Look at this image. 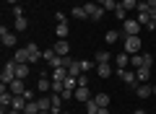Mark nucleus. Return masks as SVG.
Masks as SVG:
<instances>
[{
    "instance_id": "1",
    "label": "nucleus",
    "mask_w": 156,
    "mask_h": 114,
    "mask_svg": "<svg viewBox=\"0 0 156 114\" xmlns=\"http://www.w3.org/2000/svg\"><path fill=\"white\" fill-rule=\"evenodd\" d=\"M117 75L125 81V86H128L130 91H135V88L140 86V81H138V75H135V70H128V67H125V70H117Z\"/></svg>"
},
{
    "instance_id": "2",
    "label": "nucleus",
    "mask_w": 156,
    "mask_h": 114,
    "mask_svg": "<svg viewBox=\"0 0 156 114\" xmlns=\"http://www.w3.org/2000/svg\"><path fill=\"white\" fill-rule=\"evenodd\" d=\"M16 65H18L16 60L5 62V67H3V78H0V83H3V86H11V83L16 81Z\"/></svg>"
},
{
    "instance_id": "3",
    "label": "nucleus",
    "mask_w": 156,
    "mask_h": 114,
    "mask_svg": "<svg viewBox=\"0 0 156 114\" xmlns=\"http://www.w3.org/2000/svg\"><path fill=\"white\" fill-rule=\"evenodd\" d=\"M140 29H143V26L138 23V18H125V21H122V34H125V36H138Z\"/></svg>"
},
{
    "instance_id": "4",
    "label": "nucleus",
    "mask_w": 156,
    "mask_h": 114,
    "mask_svg": "<svg viewBox=\"0 0 156 114\" xmlns=\"http://www.w3.org/2000/svg\"><path fill=\"white\" fill-rule=\"evenodd\" d=\"M130 65L135 67V70H138V67H151L154 65V57H151V54H130Z\"/></svg>"
},
{
    "instance_id": "5",
    "label": "nucleus",
    "mask_w": 156,
    "mask_h": 114,
    "mask_svg": "<svg viewBox=\"0 0 156 114\" xmlns=\"http://www.w3.org/2000/svg\"><path fill=\"white\" fill-rule=\"evenodd\" d=\"M0 42H3V47H16L18 36H16V31H11V29H5V26H0Z\"/></svg>"
},
{
    "instance_id": "6",
    "label": "nucleus",
    "mask_w": 156,
    "mask_h": 114,
    "mask_svg": "<svg viewBox=\"0 0 156 114\" xmlns=\"http://www.w3.org/2000/svg\"><path fill=\"white\" fill-rule=\"evenodd\" d=\"M83 8H86V16H89L91 21H99V18L104 16V8H101L99 3H94V0H91V3H86Z\"/></svg>"
},
{
    "instance_id": "7",
    "label": "nucleus",
    "mask_w": 156,
    "mask_h": 114,
    "mask_svg": "<svg viewBox=\"0 0 156 114\" xmlns=\"http://www.w3.org/2000/svg\"><path fill=\"white\" fill-rule=\"evenodd\" d=\"M140 47H143L140 36H125V52H128V54H138Z\"/></svg>"
},
{
    "instance_id": "8",
    "label": "nucleus",
    "mask_w": 156,
    "mask_h": 114,
    "mask_svg": "<svg viewBox=\"0 0 156 114\" xmlns=\"http://www.w3.org/2000/svg\"><path fill=\"white\" fill-rule=\"evenodd\" d=\"M52 49H55V52L60 54V57H68V54H70V44H68V39H57Z\"/></svg>"
},
{
    "instance_id": "9",
    "label": "nucleus",
    "mask_w": 156,
    "mask_h": 114,
    "mask_svg": "<svg viewBox=\"0 0 156 114\" xmlns=\"http://www.w3.org/2000/svg\"><path fill=\"white\" fill-rule=\"evenodd\" d=\"M128 62H130V54H128V52L115 54V67H117V70H125V67H128Z\"/></svg>"
},
{
    "instance_id": "10",
    "label": "nucleus",
    "mask_w": 156,
    "mask_h": 114,
    "mask_svg": "<svg viewBox=\"0 0 156 114\" xmlns=\"http://www.w3.org/2000/svg\"><path fill=\"white\" fill-rule=\"evenodd\" d=\"M73 98H78V101H83V104H86V101L91 98V96H89V86H78L76 91H73Z\"/></svg>"
},
{
    "instance_id": "11",
    "label": "nucleus",
    "mask_w": 156,
    "mask_h": 114,
    "mask_svg": "<svg viewBox=\"0 0 156 114\" xmlns=\"http://www.w3.org/2000/svg\"><path fill=\"white\" fill-rule=\"evenodd\" d=\"M81 73H83V65H81V60H70V65H68V75L78 78Z\"/></svg>"
},
{
    "instance_id": "12",
    "label": "nucleus",
    "mask_w": 156,
    "mask_h": 114,
    "mask_svg": "<svg viewBox=\"0 0 156 114\" xmlns=\"http://www.w3.org/2000/svg\"><path fill=\"white\" fill-rule=\"evenodd\" d=\"M151 93H154V86H148V83H140V86L135 88V96L138 98H148Z\"/></svg>"
},
{
    "instance_id": "13",
    "label": "nucleus",
    "mask_w": 156,
    "mask_h": 114,
    "mask_svg": "<svg viewBox=\"0 0 156 114\" xmlns=\"http://www.w3.org/2000/svg\"><path fill=\"white\" fill-rule=\"evenodd\" d=\"M8 88H11V93H13V96H23V91H26V86H23V81H21V78H16V81H13Z\"/></svg>"
},
{
    "instance_id": "14",
    "label": "nucleus",
    "mask_w": 156,
    "mask_h": 114,
    "mask_svg": "<svg viewBox=\"0 0 156 114\" xmlns=\"http://www.w3.org/2000/svg\"><path fill=\"white\" fill-rule=\"evenodd\" d=\"M26 49H29V57H31V62L42 60V49H39V47H37L34 42H29V44H26Z\"/></svg>"
},
{
    "instance_id": "15",
    "label": "nucleus",
    "mask_w": 156,
    "mask_h": 114,
    "mask_svg": "<svg viewBox=\"0 0 156 114\" xmlns=\"http://www.w3.org/2000/svg\"><path fill=\"white\" fill-rule=\"evenodd\" d=\"M37 88H39V91H44V93L52 91V78H47V73H44V75L37 81Z\"/></svg>"
},
{
    "instance_id": "16",
    "label": "nucleus",
    "mask_w": 156,
    "mask_h": 114,
    "mask_svg": "<svg viewBox=\"0 0 156 114\" xmlns=\"http://www.w3.org/2000/svg\"><path fill=\"white\" fill-rule=\"evenodd\" d=\"M109 57H112V54L107 52V49H101V52L94 54V62H96V65H107V62H109Z\"/></svg>"
},
{
    "instance_id": "17",
    "label": "nucleus",
    "mask_w": 156,
    "mask_h": 114,
    "mask_svg": "<svg viewBox=\"0 0 156 114\" xmlns=\"http://www.w3.org/2000/svg\"><path fill=\"white\" fill-rule=\"evenodd\" d=\"M13 60L16 62H31V57H29V49H16V54H13Z\"/></svg>"
},
{
    "instance_id": "18",
    "label": "nucleus",
    "mask_w": 156,
    "mask_h": 114,
    "mask_svg": "<svg viewBox=\"0 0 156 114\" xmlns=\"http://www.w3.org/2000/svg\"><path fill=\"white\" fill-rule=\"evenodd\" d=\"M13 29H16V31H26V29H29V18L26 16H18L16 23H13Z\"/></svg>"
},
{
    "instance_id": "19",
    "label": "nucleus",
    "mask_w": 156,
    "mask_h": 114,
    "mask_svg": "<svg viewBox=\"0 0 156 114\" xmlns=\"http://www.w3.org/2000/svg\"><path fill=\"white\" fill-rule=\"evenodd\" d=\"M26 75H29V62H18V65H16V78L23 81Z\"/></svg>"
},
{
    "instance_id": "20",
    "label": "nucleus",
    "mask_w": 156,
    "mask_h": 114,
    "mask_svg": "<svg viewBox=\"0 0 156 114\" xmlns=\"http://www.w3.org/2000/svg\"><path fill=\"white\" fill-rule=\"evenodd\" d=\"M65 78H68L65 67H55V70H52V81H65Z\"/></svg>"
},
{
    "instance_id": "21",
    "label": "nucleus",
    "mask_w": 156,
    "mask_h": 114,
    "mask_svg": "<svg viewBox=\"0 0 156 114\" xmlns=\"http://www.w3.org/2000/svg\"><path fill=\"white\" fill-rule=\"evenodd\" d=\"M135 75H138L140 83H146V81H148V75H151V67H138V70H135Z\"/></svg>"
},
{
    "instance_id": "22",
    "label": "nucleus",
    "mask_w": 156,
    "mask_h": 114,
    "mask_svg": "<svg viewBox=\"0 0 156 114\" xmlns=\"http://www.w3.org/2000/svg\"><path fill=\"white\" fill-rule=\"evenodd\" d=\"M96 73H99V78H109V75H112L109 62H107V65H96Z\"/></svg>"
},
{
    "instance_id": "23",
    "label": "nucleus",
    "mask_w": 156,
    "mask_h": 114,
    "mask_svg": "<svg viewBox=\"0 0 156 114\" xmlns=\"http://www.w3.org/2000/svg\"><path fill=\"white\" fill-rule=\"evenodd\" d=\"M120 5L130 13V11H138V0H120Z\"/></svg>"
},
{
    "instance_id": "24",
    "label": "nucleus",
    "mask_w": 156,
    "mask_h": 114,
    "mask_svg": "<svg viewBox=\"0 0 156 114\" xmlns=\"http://www.w3.org/2000/svg\"><path fill=\"white\" fill-rule=\"evenodd\" d=\"M11 109H18V112H23V109H26V98H23V96H16V98H13V106Z\"/></svg>"
},
{
    "instance_id": "25",
    "label": "nucleus",
    "mask_w": 156,
    "mask_h": 114,
    "mask_svg": "<svg viewBox=\"0 0 156 114\" xmlns=\"http://www.w3.org/2000/svg\"><path fill=\"white\" fill-rule=\"evenodd\" d=\"M70 16H73V18H89V16H86V8H83V5H76V8L70 11Z\"/></svg>"
},
{
    "instance_id": "26",
    "label": "nucleus",
    "mask_w": 156,
    "mask_h": 114,
    "mask_svg": "<svg viewBox=\"0 0 156 114\" xmlns=\"http://www.w3.org/2000/svg\"><path fill=\"white\" fill-rule=\"evenodd\" d=\"M23 114H39V104H37V101H26V109H23Z\"/></svg>"
},
{
    "instance_id": "27",
    "label": "nucleus",
    "mask_w": 156,
    "mask_h": 114,
    "mask_svg": "<svg viewBox=\"0 0 156 114\" xmlns=\"http://www.w3.org/2000/svg\"><path fill=\"white\" fill-rule=\"evenodd\" d=\"M94 101L99 104V106H109V96H107V93H96Z\"/></svg>"
},
{
    "instance_id": "28",
    "label": "nucleus",
    "mask_w": 156,
    "mask_h": 114,
    "mask_svg": "<svg viewBox=\"0 0 156 114\" xmlns=\"http://www.w3.org/2000/svg\"><path fill=\"white\" fill-rule=\"evenodd\" d=\"M99 112V104L94 101V98H89V101H86V114H96Z\"/></svg>"
},
{
    "instance_id": "29",
    "label": "nucleus",
    "mask_w": 156,
    "mask_h": 114,
    "mask_svg": "<svg viewBox=\"0 0 156 114\" xmlns=\"http://www.w3.org/2000/svg\"><path fill=\"white\" fill-rule=\"evenodd\" d=\"M112 13H115V18H120V21H125V18H130V16H128V11H125L122 5H117V8H115Z\"/></svg>"
},
{
    "instance_id": "30",
    "label": "nucleus",
    "mask_w": 156,
    "mask_h": 114,
    "mask_svg": "<svg viewBox=\"0 0 156 114\" xmlns=\"http://www.w3.org/2000/svg\"><path fill=\"white\" fill-rule=\"evenodd\" d=\"M55 34H57L60 39H65V36H68V23H57V26H55Z\"/></svg>"
},
{
    "instance_id": "31",
    "label": "nucleus",
    "mask_w": 156,
    "mask_h": 114,
    "mask_svg": "<svg viewBox=\"0 0 156 114\" xmlns=\"http://www.w3.org/2000/svg\"><path fill=\"white\" fill-rule=\"evenodd\" d=\"M65 88H68V91H76V88H78V78L68 75V78H65Z\"/></svg>"
},
{
    "instance_id": "32",
    "label": "nucleus",
    "mask_w": 156,
    "mask_h": 114,
    "mask_svg": "<svg viewBox=\"0 0 156 114\" xmlns=\"http://www.w3.org/2000/svg\"><path fill=\"white\" fill-rule=\"evenodd\" d=\"M117 39H120V34H117V31H107V34H104V42H107V44H115Z\"/></svg>"
},
{
    "instance_id": "33",
    "label": "nucleus",
    "mask_w": 156,
    "mask_h": 114,
    "mask_svg": "<svg viewBox=\"0 0 156 114\" xmlns=\"http://www.w3.org/2000/svg\"><path fill=\"white\" fill-rule=\"evenodd\" d=\"M81 65H83V73H89V70H91V67H94V65H96V62H91V60H81Z\"/></svg>"
},
{
    "instance_id": "34",
    "label": "nucleus",
    "mask_w": 156,
    "mask_h": 114,
    "mask_svg": "<svg viewBox=\"0 0 156 114\" xmlns=\"http://www.w3.org/2000/svg\"><path fill=\"white\" fill-rule=\"evenodd\" d=\"M78 86H89V75H86V73L78 75Z\"/></svg>"
},
{
    "instance_id": "35",
    "label": "nucleus",
    "mask_w": 156,
    "mask_h": 114,
    "mask_svg": "<svg viewBox=\"0 0 156 114\" xmlns=\"http://www.w3.org/2000/svg\"><path fill=\"white\" fill-rule=\"evenodd\" d=\"M55 21L57 23H68V16H65V13H55Z\"/></svg>"
},
{
    "instance_id": "36",
    "label": "nucleus",
    "mask_w": 156,
    "mask_h": 114,
    "mask_svg": "<svg viewBox=\"0 0 156 114\" xmlns=\"http://www.w3.org/2000/svg\"><path fill=\"white\" fill-rule=\"evenodd\" d=\"M23 98H26V101H34V91H29V88H26V91H23Z\"/></svg>"
},
{
    "instance_id": "37",
    "label": "nucleus",
    "mask_w": 156,
    "mask_h": 114,
    "mask_svg": "<svg viewBox=\"0 0 156 114\" xmlns=\"http://www.w3.org/2000/svg\"><path fill=\"white\" fill-rule=\"evenodd\" d=\"M13 16H16V18H18V16H23V11H21V5H13Z\"/></svg>"
},
{
    "instance_id": "38",
    "label": "nucleus",
    "mask_w": 156,
    "mask_h": 114,
    "mask_svg": "<svg viewBox=\"0 0 156 114\" xmlns=\"http://www.w3.org/2000/svg\"><path fill=\"white\" fill-rule=\"evenodd\" d=\"M148 13H151V21H154V23H156V8H151V11H148Z\"/></svg>"
},
{
    "instance_id": "39",
    "label": "nucleus",
    "mask_w": 156,
    "mask_h": 114,
    "mask_svg": "<svg viewBox=\"0 0 156 114\" xmlns=\"http://www.w3.org/2000/svg\"><path fill=\"white\" fill-rule=\"evenodd\" d=\"M96 114H109V109H107V106H99V112H96Z\"/></svg>"
},
{
    "instance_id": "40",
    "label": "nucleus",
    "mask_w": 156,
    "mask_h": 114,
    "mask_svg": "<svg viewBox=\"0 0 156 114\" xmlns=\"http://www.w3.org/2000/svg\"><path fill=\"white\" fill-rule=\"evenodd\" d=\"M148 3V8H156V0H146Z\"/></svg>"
},
{
    "instance_id": "41",
    "label": "nucleus",
    "mask_w": 156,
    "mask_h": 114,
    "mask_svg": "<svg viewBox=\"0 0 156 114\" xmlns=\"http://www.w3.org/2000/svg\"><path fill=\"white\" fill-rule=\"evenodd\" d=\"M5 3L8 5H18V0H5Z\"/></svg>"
},
{
    "instance_id": "42",
    "label": "nucleus",
    "mask_w": 156,
    "mask_h": 114,
    "mask_svg": "<svg viewBox=\"0 0 156 114\" xmlns=\"http://www.w3.org/2000/svg\"><path fill=\"white\" fill-rule=\"evenodd\" d=\"M94 3H99V5H101V8H104V3H107V0H94Z\"/></svg>"
},
{
    "instance_id": "43",
    "label": "nucleus",
    "mask_w": 156,
    "mask_h": 114,
    "mask_svg": "<svg viewBox=\"0 0 156 114\" xmlns=\"http://www.w3.org/2000/svg\"><path fill=\"white\" fill-rule=\"evenodd\" d=\"M133 114H146V112H143V109H135V112H133Z\"/></svg>"
},
{
    "instance_id": "44",
    "label": "nucleus",
    "mask_w": 156,
    "mask_h": 114,
    "mask_svg": "<svg viewBox=\"0 0 156 114\" xmlns=\"http://www.w3.org/2000/svg\"><path fill=\"white\" fill-rule=\"evenodd\" d=\"M138 3H146V0H138Z\"/></svg>"
},
{
    "instance_id": "45",
    "label": "nucleus",
    "mask_w": 156,
    "mask_h": 114,
    "mask_svg": "<svg viewBox=\"0 0 156 114\" xmlns=\"http://www.w3.org/2000/svg\"><path fill=\"white\" fill-rule=\"evenodd\" d=\"M62 114H68V112H62Z\"/></svg>"
},
{
    "instance_id": "46",
    "label": "nucleus",
    "mask_w": 156,
    "mask_h": 114,
    "mask_svg": "<svg viewBox=\"0 0 156 114\" xmlns=\"http://www.w3.org/2000/svg\"><path fill=\"white\" fill-rule=\"evenodd\" d=\"M50 114H52V112H50Z\"/></svg>"
}]
</instances>
